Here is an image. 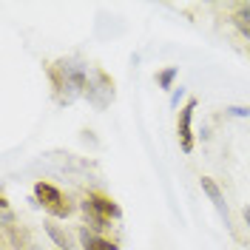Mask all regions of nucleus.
Instances as JSON below:
<instances>
[{"mask_svg":"<svg viewBox=\"0 0 250 250\" xmlns=\"http://www.w3.org/2000/svg\"><path fill=\"white\" fill-rule=\"evenodd\" d=\"M199 182H202V190L208 193V196H210V202L216 205V210L222 213V216H225V225H228V228H233V225H230V210H228V202H225V196H222L219 185L213 182V179H210V176H202Z\"/></svg>","mask_w":250,"mask_h":250,"instance_id":"obj_6","label":"nucleus"},{"mask_svg":"<svg viewBox=\"0 0 250 250\" xmlns=\"http://www.w3.org/2000/svg\"><path fill=\"white\" fill-rule=\"evenodd\" d=\"M114 94H117L114 91V80H111L103 68H94L91 80H88V88H85V100H88L97 111H103L114 103Z\"/></svg>","mask_w":250,"mask_h":250,"instance_id":"obj_3","label":"nucleus"},{"mask_svg":"<svg viewBox=\"0 0 250 250\" xmlns=\"http://www.w3.org/2000/svg\"><path fill=\"white\" fill-rule=\"evenodd\" d=\"M48 77H51V85L60 97V103H71L77 100L80 94H85L88 88V65L80 60H60L48 68Z\"/></svg>","mask_w":250,"mask_h":250,"instance_id":"obj_1","label":"nucleus"},{"mask_svg":"<svg viewBox=\"0 0 250 250\" xmlns=\"http://www.w3.org/2000/svg\"><path fill=\"white\" fill-rule=\"evenodd\" d=\"M46 233H48V239L57 245V250H68L71 248V236L65 233L62 228H57L54 222H46Z\"/></svg>","mask_w":250,"mask_h":250,"instance_id":"obj_9","label":"nucleus"},{"mask_svg":"<svg viewBox=\"0 0 250 250\" xmlns=\"http://www.w3.org/2000/svg\"><path fill=\"white\" fill-rule=\"evenodd\" d=\"M230 114H236V117H250V108H230Z\"/></svg>","mask_w":250,"mask_h":250,"instance_id":"obj_11","label":"nucleus"},{"mask_svg":"<svg viewBox=\"0 0 250 250\" xmlns=\"http://www.w3.org/2000/svg\"><path fill=\"white\" fill-rule=\"evenodd\" d=\"M245 222H248V228H250V208H245Z\"/></svg>","mask_w":250,"mask_h":250,"instance_id":"obj_12","label":"nucleus"},{"mask_svg":"<svg viewBox=\"0 0 250 250\" xmlns=\"http://www.w3.org/2000/svg\"><path fill=\"white\" fill-rule=\"evenodd\" d=\"M176 74H179V68H176V65L165 68V71H159V74H156V83H159V88H165V91H168V88L173 85V80H176Z\"/></svg>","mask_w":250,"mask_h":250,"instance_id":"obj_10","label":"nucleus"},{"mask_svg":"<svg viewBox=\"0 0 250 250\" xmlns=\"http://www.w3.org/2000/svg\"><path fill=\"white\" fill-rule=\"evenodd\" d=\"M34 199L37 205H43L51 216L57 219H65L74 213V202L68 199V196H62V190H57L54 185H48V182H37L34 185Z\"/></svg>","mask_w":250,"mask_h":250,"instance_id":"obj_2","label":"nucleus"},{"mask_svg":"<svg viewBox=\"0 0 250 250\" xmlns=\"http://www.w3.org/2000/svg\"><path fill=\"white\" fill-rule=\"evenodd\" d=\"M29 250H34V248H29Z\"/></svg>","mask_w":250,"mask_h":250,"instance_id":"obj_13","label":"nucleus"},{"mask_svg":"<svg viewBox=\"0 0 250 250\" xmlns=\"http://www.w3.org/2000/svg\"><path fill=\"white\" fill-rule=\"evenodd\" d=\"M80 245H83V250H117L114 242H108L105 236L94 233L88 228H80Z\"/></svg>","mask_w":250,"mask_h":250,"instance_id":"obj_7","label":"nucleus"},{"mask_svg":"<svg viewBox=\"0 0 250 250\" xmlns=\"http://www.w3.org/2000/svg\"><path fill=\"white\" fill-rule=\"evenodd\" d=\"M193 111H196V100L190 97L185 105L179 108V117H176V137H179V145H182V151H185V154L193 151V131H190Z\"/></svg>","mask_w":250,"mask_h":250,"instance_id":"obj_4","label":"nucleus"},{"mask_svg":"<svg viewBox=\"0 0 250 250\" xmlns=\"http://www.w3.org/2000/svg\"><path fill=\"white\" fill-rule=\"evenodd\" d=\"M230 20H233V26L239 29V34L250 40V3H236Z\"/></svg>","mask_w":250,"mask_h":250,"instance_id":"obj_8","label":"nucleus"},{"mask_svg":"<svg viewBox=\"0 0 250 250\" xmlns=\"http://www.w3.org/2000/svg\"><path fill=\"white\" fill-rule=\"evenodd\" d=\"M83 205H88L94 213H100L103 219H120L123 216V210H120V205L114 202L111 196H105V193H100V190H88L85 193V199H83Z\"/></svg>","mask_w":250,"mask_h":250,"instance_id":"obj_5","label":"nucleus"}]
</instances>
